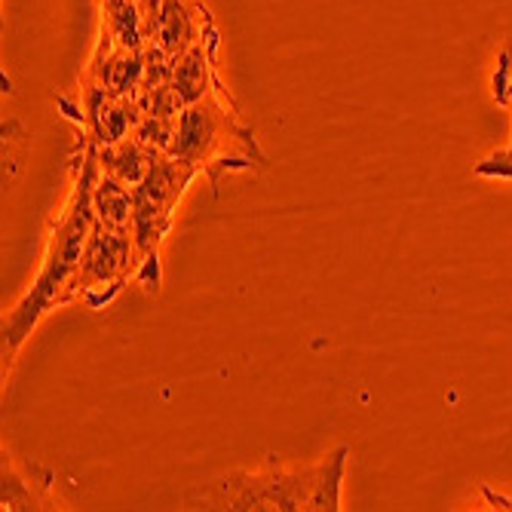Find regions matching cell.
<instances>
[{"label":"cell","mask_w":512,"mask_h":512,"mask_svg":"<svg viewBox=\"0 0 512 512\" xmlns=\"http://www.w3.org/2000/svg\"><path fill=\"white\" fill-rule=\"evenodd\" d=\"M215 50H218V31L209 22L206 31L184 50L175 62H172V89L175 96L181 99V105L188 108L191 102L203 99L206 92L221 80L215 71Z\"/></svg>","instance_id":"obj_7"},{"label":"cell","mask_w":512,"mask_h":512,"mask_svg":"<svg viewBox=\"0 0 512 512\" xmlns=\"http://www.w3.org/2000/svg\"><path fill=\"white\" fill-rule=\"evenodd\" d=\"M89 203H92V218H96V224L111 227V230H129L132 234L135 188H129V184H123L99 169L96 181H92Z\"/></svg>","instance_id":"obj_9"},{"label":"cell","mask_w":512,"mask_h":512,"mask_svg":"<svg viewBox=\"0 0 512 512\" xmlns=\"http://www.w3.org/2000/svg\"><path fill=\"white\" fill-rule=\"evenodd\" d=\"M99 172V151L96 145L77 142V157H74V181H71V194L53 221L50 237H46V249L40 255V267L34 283L28 292L19 298V304L4 316V375L10 365L16 362L22 344L31 338V332L40 325L46 313H53L56 307L74 304V286H77V273L83 264V252L89 243L92 227V181Z\"/></svg>","instance_id":"obj_1"},{"label":"cell","mask_w":512,"mask_h":512,"mask_svg":"<svg viewBox=\"0 0 512 512\" xmlns=\"http://www.w3.org/2000/svg\"><path fill=\"white\" fill-rule=\"evenodd\" d=\"M169 157L206 175L215 197L224 175L267 166V154L258 145L255 129L243 120L221 80L203 99L181 108Z\"/></svg>","instance_id":"obj_3"},{"label":"cell","mask_w":512,"mask_h":512,"mask_svg":"<svg viewBox=\"0 0 512 512\" xmlns=\"http://www.w3.org/2000/svg\"><path fill=\"white\" fill-rule=\"evenodd\" d=\"M96 151H99V169L105 175L129 184V188H138V184H142V178L151 172V166L160 157V154L148 151L135 135H126V138H120V142L105 145V148H96Z\"/></svg>","instance_id":"obj_10"},{"label":"cell","mask_w":512,"mask_h":512,"mask_svg":"<svg viewBox=\"0 0 512 512\" xmlns=\"http://www.w3.org/2000/svg\"><path fill=\"white\" fill-rule=\"evenodd\" d=\"M491 96H494V102L500 108H506L512 114V43H506L503 50L497 53V59H494ZM476 175L491 178V181H512V126H509L506 148H500L491 157H485L482 163H476Z\"/></svg>","instance_id":"obj_8"},{"label":"cell","mask_w":512,"mask_h":512,"mask_svg":"<svg viewBox=\"0 0 512 512\" xmlns=\"http://www.w3.org/2000/svg\"><path fill=\"white\" fill-rule=\"evenodd\" d=\"M0 509H65L56 497V473L16 457L4 445V485H0Z\"/></svg>","instance_id":"obj_6"},{"label":"cell","mask_w":512,"mask_h":512,"mask_svg":"<svg viewBox=\"0 0 512 512\" xmlns=\"http://www.w3.org/2000/svg\"><path fill=\"white\" fill-rule=\"evenodd\" d=\"M347 457V445L313 463H276V457H267L255 470H227L184 491V509L338 512L344 509Z\"/></svg>","instance_id":"obj_2"},{"label":"cell","mask_w":512,"mask_h":512,"mask_svg":"<svg viewBox=\"0 0 512 512\" xmlns=\"http://www.w3.org/2000/svg\"><path fill=\"white\" fill-rule=\"evenodd\" d=\"M197 175L200 172L194 166L163 154L157 157L151 172L142 178V184L135 188V218H132V240L138 252L135 286H142L148 295H157L163 286L160 249L172 227L175 209Z\"/></svg>","instance_id":"obj_4"},{"label":"cell","mask_w":512,"mask_h":512,"mask_svg":"<svg viewBox=\"0 0 512 512\" xmlns=\"http://www.w3.org/2000/svg\"><path fill=\"white\" fill-rule=\"evenodd\" d=\"M135 276H138V252L132 234L129 230H111L96 224L83 252L74 301L86 304L89 310H102L129 283L135 286Z\"/></svg>","instance_id":"obj_5"}]
</instances>
